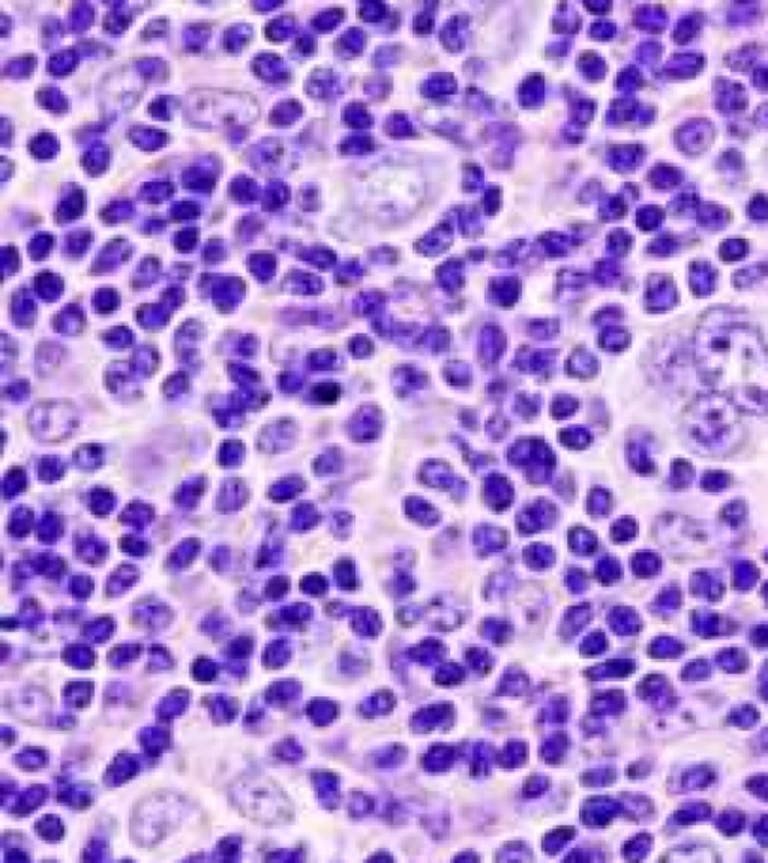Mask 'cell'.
<instances>
[{
    "label": "cell",
    "mask_w": 768,
    "mask_h": 863,
    "mask_svg": "<svg viewBox=\"0 0 768 863\" xmlns=\"http://www.w3.org/2000/svg\"><path fill=\"white\" fill-rule=\"evenodd\" d=\"M232 799L245 815L263 825L284 823L292 815L283 791L266 778L241 779L232 788Z\"/></svg>",
    "instance_id": "6da1fadb"
},
{
    "label": "cell",
    "mask_w": 768,
    "mask_h": 863,
    "mask_svg": "<svg viewBox=\"0 0 768 863\" xmlns=\"http://www.w3.org/2000/svg\"><path fill=\"white\" fill-rule=\"evenodd\" d=\"M140 764L136 757L132 755H122L118 757L116 762L111 764L107 772V784L119 785L125 780H128L138 772Z\"/></svg>",
    "instance_id": "7a4b0ae2"
},
{
    "label": "cell",
    "mask_w": 768,
    "mask_h": 863,
    "mask_svg": "<svg viewBox=\"0 0 768 863\" xmlns=\"http://www.w3.org/2000/svg\"><path fill=\"white\" fill-rule=\"evenodd\" d=\"M45 797H47L45 787H43V785L30 787L29 790L24 791L22 796L18 797L14 809H11V813H15V814H20V815L32 813L34 809H36L41 804L44 802Z\"/></svg>",
    "instance_id": "3957f363"
},
{
    "label": "cell",
    "mask_w": 768,
    "mask_h": 863,
    "mask_svg": "<svg viewBox=\"0 0 768 863\" xmlns=\"http://www.w3.org/2000/svg\"><path fill=\"white\" fill-rule=\"evenodd\" d=\"M140 741L148 754L157 757L159 755L161 751H164V749L169 746L170 737H169V733L164 732V729L152 727V728L144 729L140 736Z\"/></svg>",
    "instance_id": "277c9868"
},
{
    "label": "cell",
    "mask_w": 768,
    "mask_h": 863,
    "mask_svg": "<svg viewBox=\"0 0 768 863\" xmlns=\"http://www.w3.org/2000/svg\"><path fill=\"white\" fill-rule=\"evenodd\" d=\"M190 701V694L183 690L173 691L159 706V716L162 719H173L179 716Z\"/></svg>",
    "instance_id": "5b68a950"
},
{
    "label": "cell",
    "mask_w": 768,
    "mask_h": 863,
    "mask_svg": "<svg viewBox=\"0 0 768 863\" xmlns=\"http://www.w3.org/2000/svg\"><path fill=\"white\" fill-rule=\"evenodd\" d=\"M92 692H93L92 683H85V682L71 683L65 690V701L71 707L83 708L89 704L90 698H92Z\"/></svg>",
    "instance_id": "8992f818"
},
{
    "label": "cell",
    "mask_w": 768,
    "mask_h": 863,
    "mask_svg": "<svg viewBox=\"0 0 768 863\" xmlns=\"http://www.w3.org/2000/svg\"><path fill=\"white\" fill-rule=\"evenodd\" d=\"M288 657H290V650L284 640H278V641L271 643L263 653L264 664L269 666V669H279V666H283L288 661Z\"/></svg>",
    "instance_id": "52a82bcc"
},
{
    "label": "cell",
    "mask_w": 768,
    "mask_h": 863,
    "mask_svg": "<svg viewBox=\"0 0 768 863\" xmlns=\"http://www.w3.org/2000/svg\"><path fill=\"white\" fill-rule=\"evenodd\" d=\"M64 659L76 669H89L95 661V653L86 646H71L65 650Z\"/></svg>",
    "instance_id": "ba28073f"
},
{
    "label": "cell",
    "mask_w": 768,
    "mask_h": 863,
    "mask_svg": "<svg viewBox=\"0 0 768 863\" xmlns=\"http://www.w3.org/2000/svg\"><path fill=\"white\" fill-rule=\"evenodd\" d=\"M299 692V686L293 682H278L269 687L266 692V700L269 703H283L290 701L296 698Z\"/></svg>",
    "instance_id": "9c48e42d"
},
{
    "label": "cell",
    "mask_w": 768,
    "mask_h": 863,
    "mask_svg": "<svg viewBox=\"0 0 768 863\" xmlns=\"http://www.w3.org/2000/svg\"><path fill=\"white\" fill-rule=\"evenodd\" d=\"M211 712L215 721H232V719L236 716L237 713V707L234 704L233 700H230L228 697L224 695H218L215 697L212 703H211Z\"/></svg>",
    "instance_id": "30bf717a"
},
{
    "label": "cell",
    "mask_w": 768,
    "mask_h": 863,
    "mask_svg": "<svg viewBox=\"0 0 768 863\" xmlns=\"http://www.w3.org/2000/svg\"><path fill=\"white\" fill-rule=\"evenodd\" d=\"M36 830L41 836L50 842H56L64 836V825L55 815H45L44 818H41L36 825Z\"/></svg>",
    "instance_id": "8fae6325"
},
{
    "label": "cell",
    "mask_w": 768,
    "mask_h": 863,
    "mask_svg": "<svg viewBox=\"0 0 768 863\" xmlns=\"http://www.w3.org/2000/svg\"><path fill=\"white\" fill-rule=\"evenodd\" d=\"M113 629H114L113 622L107 618H104L93 623H89L86 628L83 629V635H86L89 640L95 641V643H102L107 639H110Z\"/></svg>",
    "instance_id": "7c38bea8"
},
{
    "label": "cell",
    "mask_w": 768,
    "mask_h": 863,
    "mask_svg": "<svg viewBox=\"0 0 768 863\" xmlns=\"http://www.w3.org/2000/svg\"><path fill=\"white\" fill-rule=\"evenodd\" d=\"M59 800L62 802L71 805V806H78V808H85L92 802V797L87 793V791L81 790L76 785H68L64 790L60 791L59 794Z\"/></svg>",
    "instance_id": "4fadbf2b"
},
{
    "label": "cell",
    "mask_w": 768,
    "mask_h": 863,
    "mask_svg": "<svg viewBox=\"0 0 768 863\" xmlns=\"http://www.w3.org/2000/svg\"><path fill=\"white\" fill-rule=\"evenodd\" d=\"M138 655H140V646H137V644H123V646L114 647V649L108 655V661L114 666H122L123 664H127V662H131L132 659H136Z\"/></svg>",
    "instance_id": "5bb4252c"
},
{
    "label": "cell",
    "mask_w": 768,
    "mask_h": 863,
    "mask_svg": "<svg viewBox=\"0 0 768 863\" xmlns=\"http://www.w3.org/2000/svg\"><path fill=\"white\" fill-rule=\"evenodd\" d=\"M47 762L44 751L38 748H27L22 754L17 755V764L26 770H35L44 766Z\"/></svg>",
    "instance_id": "9a60e30c"
},
{
    "label": "cell",
    "mask_w": 768,
    "mask_h": 863,
    "mask_svg": "<svg viewBox=\"0 0 768 863\" xmlns=\"http://www.w3.org/2000/svg\"><path fill=\"white\" fill-rule=\"evenodd\" d=\"M192 674L200 682L213 680L218 674V665L211 659H199L192 666Z\"/></svg>",
    "instance_id": "2e32d148"
},
{
    "label": "cell",
    "mask_w": 768,
    "mask_h": 863,
    "mask_svg": "<svg viewBox=\"0 0 768 863\" xmlns=\"http://www.w3.org/2000/svg\"><path fill=\"white\" fill-rule=\"evenodd\" d=\"M253 640L249 639V636H239L237 640H234L230 647H228V655H230L233 659L236 661H242L245 657H248L253 652Z\"/></svg>",
    "instance_id": "e0dca14e"
},
{
    "label": "cell",
    "mask_w": 768,
    "mask_h": 863,
    "mask_svg": "<svg viewBox=\"0 0 768 863\" xmlns=\"http://www.w3.org/2000/svg\"><path fill=\"white\" fill-rule=\"evenodd\" d=\"M241 850V841L237 838H227L220 844V855H224V860H234Z\"/></svg>",
    "instance_id": "ac0fdd59"
},
{
    "label": "cell",
    "mask_w": 768,
    "mask_h": 863,
    "mask_svg": "<svg viewBox=\"0 0 768 863\" xmlns=\"http://www.w3.org/2000/svg\"><path fill=\"white\" fill-rule=\"evenodd\" d=\"M152 664L155 665V669H169L171 665V659L169 652L164 649V647H152Z\"/></svg>",
    "instance_id": "d6986e66"
},
{
    "label": "cell",
    "mask_w": 768,
    "mask_h": 863,
    "mask_svg": "<svg viewBox=\"0 0 768 863\" xmlns=\"http://www.w3.org/2000/svg\"><path fill=\"white\" fill-rule=\"evenodd\" d=\"M275 753L279 755V758L293 759L299 757V746L296 743H290L287 741L284 743H279L278 749H275Z\"/></svg>",
    "instance_id": "ffe728a7"
}]
</instances>
